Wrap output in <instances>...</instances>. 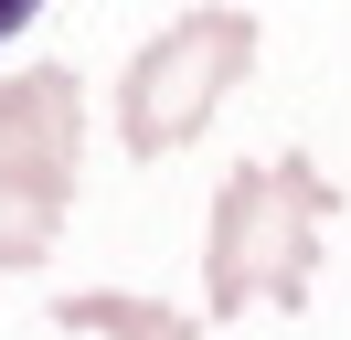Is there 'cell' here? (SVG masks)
Listing matches in <instances>:
<instances>
[{"label":"cell","instance_id":"1","mask_svg":"<svg viewBox=\"0 0 351 340\" xmlns=\"http://www.w3.org/2000/svg\"><path fill=\"white\" fill-rule=\"evenodd\" d=\"M341 212L319 160H256L223 181L213 202V255H202V287H213L223 319L245 308H298L308 276H319V234Z\"/></svg>","mask_w":351,"mask_h":340},{"label":"cell","instance_id":"5","mask_svg":"<svg viewBox=\"0 0 351 340\" xmlns=\"http://www.w3.org/2000/svg\"><path fill=\"white\" fill-rule=\"evenodd\" d=\"M32 11H43V0H0V42L22 32V21H32Z\"/></svg>","mask_w":351,"mask_h":340},{"label":"cell","instance_id":"2","mask_svg":"<svg viewBox=\"0 0 351 340\" xmlns=\"http://www.w3.org/2000/svg\"><path fill=\"white\" fill-rule=\"evenodd\" d=\"M75 170H86V96L64 64L0 85V266H43L53 234L75 212Z\"/></svg>","mask_w":351,"mask_h":340},{"label":"cell","instance_id":"4","mask_svg":"<svg viewBox=\"0 0 351 340\" xmlns=\"http://www.w3.org/2000/svg\"><path fill=\"white\" fill-rule=\"evenodd\" d=\"M53 330H64V340H202L181 308H160V298H128V287L64 298V308H53Z\"/></svg>","mask_w":351,"mask_h":340},{"label":"cell","instance_id":"3","mask_svg":"<svg viewBox=\"0 0 351 340\" xmlns=\"http://www.w3.org/2000/svg\"><path fill=\"white\" fill-rule=\"evenodd\" d=\"M245 64H256V11H181L160 42H138L128 85H117V127H128L138 160H160V149L202 138V117H213L223 96L245 85Z\"/></svg>","mask_w":351,"mask_h":340}]
</instances>
